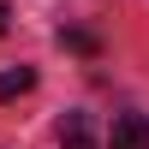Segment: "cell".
<instances>
[{"instance_id": "6da1fadb", "label": "cell", "mask_w": 149, "mask_h": 149, "mask_svg": "<svg viewBox=\"0 0 149 149\" xmlns=\"http://www.w3.org/2000/svg\"><path fill=\"white\" fill-rule=\"evenodd\" d=\"M113 149H149V119L143 113H119L113 119Z\"/></svg>"}, {"instance_id": "7a4b0ae2", "label": "cell", "mask_w": 149, "mask_h": 149, "mask_svg": "<svg viewBox=\"0 0 149 149\" xmlns=\"http://www.w3.org/2000/svg\"><path fill=\"white\" fill-rule=\"evenodd\" d=\"M30 90H36V72H30V66H0V102L30 95Z\"/></svg>"}, {"instance_id": "3957f363", "label": "cell", "mask_w": 149, "mask_h": 149, "mask_svg": "<svg viewBox=\"0 0 149 149\" xmlns=\"http://www.w3.org/2000/svg\"><path fill=\"white\" fill-rule=\"evenodd\" d=\"M60 149H95V143H90V119H84V113H66V119H60Z\"/></svg>"}, {"instance_id": "277c9868", "label": "cell", "mask_w": 149, "mask_h": 149, "mask_svg": "<svg viewBox=\"0 0 149 149\" xmlns=\"http://www.w3.org/2000/svg\"><path fill=\"white\" fill-rule=\"evenodd\" d=\"M60 42H66L72 54H102V42H95V30H60Z\"/></svg>"}, {"instance_id": "5b68a950", "label": "cell", "mask_w": 149, "mask_h": 149, "mask_svg": "<svg viewBox=\"0 0 149 149\" xmlns=\"http://www.w3.org/2000/svg\"><path fill=\"white\" fill-rule=\"evenodd\" d=\"M6 24H12V12H6V6H0V36H6Z\"/></svg>"}]
</instances>
